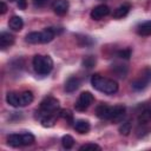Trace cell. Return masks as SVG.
I'll list each match as a JSON object with an SVG mask.
<instances>
[{"label": "cell", "instance_id": "cell-28", "mask_svg": "<svg viewBox=\"0 0 151 151\" xmlns=\"http://www.w3.org/2000/svg\"><path fill=\"white\" fill-rule=\"evenodd\" d=\"M96 65V58L93 55H88L86 57L84 60H83V66L84 67H87V68H91Z\"/></svg>", "mask_w": 151, "mask_h": 151}, {"label": "cell", "instance_id": "cell-15", "mask_svg": "<svg viewBox=\"0 0 151 151\" xmlns=\"http://www.w3.org/2000/svg\"><path fill=\"white\" fill-rule=\"evenodd\" d=\"M91 129V125L87 120H83V119H79L77 122H74V130L79 133H87Z\"/></svg>", "mask_w": 151, "mask_h": 151}, {"label": "cell", "instance_id": "cell-13", "mask_svg": "<svg viewBox=\"0 0 151 151\" xmlns=\"http://www.w3.org/2000/svg\"><path fill=\"white\" fill-rule=\"evenodd\" d=\"M137 33L142 37L151 35V20L144 21L137 26Z\"/></svg>", "mask_w": 151, "mask_h": 151}, {"label": "cell", "instance_id": "cell-8", "mask_svg": "<svg viewBox=\"0 0 151 151\" xmlns=\"http://www.w3.org/2000/svg\"><path fill=\"white\" fill-rule=\"evenodd\" d=\"M68 1L67 0H54L52 4V9L58 15H64L68 11Z\"/></svg>", "mask_w": 151, "mask_h": 151}, {"label": "cell", "instance_id": "cell-34", "mask_svg": "<svg viewBox=\"0 0 151 151\" xmlns=\"http://www.w3.org/2000/svg\"><path fill=\"white\" fill-rule=\"evenodd\" d=\"M9 1H15V0H9Z\"/></svg>", "mask_w": 151, "mask_h": 151}, {"label": "cell", "instance_id": "cell-24", "mask_svg": "<svg viewBox=\"0 0 151 151\" xmlns=\"http://www.w3.org/2000/svg\"><path fill=\"white\" fill-rule=\"evenodd\" d=\"M22 136V145L24 146H27V145H32L34 142H35V138L32 133L29 132H25V133H21Z\"/></svg>", "mask_w": 151, "mask_h": 151}, {"label": "cell", "instance_id": "cell-31", "mask_svg": "<svg viewBox=\"0 0 151 151\" xmlns=\"http://www.w3.org/2000/svg\"><path fill=\"white\" fill-rule=\"evenodd\" d=\"M46 4V0H33V5L35 7H42Z\"/></svg>", "mask_w": 151, "mask_h": 151}, {"label": "cell", "instance_id": "cell-33", "mask_svg": "<svg viewBox=\"0 0 151 151\" xmlns=\"http://www.w3.org/2000/svg\"><path fill=\"white\" fill-rule=\"evenodd\" d=\"M6 11H7V6H6V4H5L4 1H1V2H0V13H1V14H5Z\"/></svg>", "mask_w": 151, "mask_h": 151}, {"label": "cell", "instance_id": "cell-2", "mask_svg": "<svg viewBox=\"0 0 151 151\" xmlns=\"http://www.w3.org/2000/svg\"><path fill=\"white\" fill-rule=\"evenodd\" d=\"M33 68L38 74L45 76L48 74L53 68V60L50 55L37 54L33 58Z\"/></svg>", "mask_w": 151, "mask_h": 151}, {"label": "cell", "instance_id": "cell-1", "mask_svg": "<svg viewBox=\"0 0 151 151\" xmlns=\"http://www.w3.org/2000/svg\"><path fill=\"white\" fill-rule=\"evenodd\" d=\"M91 85L97 91H100L105 94H113L118 91V84L113 79L104 78L100 74H93L91 77Z\"/></svg>", "mask_w": 151, "mask_h": 151}, {"label": "cell", "instance_id": "cell-19", "mask_svg": "<svg viewBox=\"0 0 151 151\" xmlns=\"http://www.w3.org/2000/svg\"><path fill=\"white\" fill-rule=\"evenodd\" d=\"M19 94L18 92H8L6 94V101L13 106V107H19L20 106V101H19Z\"/></svg>", "mask_w": 151, "mask_h": 151}, {"label": "cell", "instance_id": "cell-14", "mask_svg": "<svg viewBox=\"0 0 151 151\" xmlns=\"http://www.w3.org/2000/svg\"><path fill=\"white\" fill-rule=\"evenodd\" d=\"M55 35V29L52 27H46L44 31H41V44H47L53 40Z\"/></svg>", "mask_w": 151, "mask_h": 151}, {"label": "cell", "instance_id": "cell-30", "mask_svg": "<svg viewBox=\"0 0 151 151\" xmlns=\"http://www.w3.org/2000/svg\"><path fill=\"white\" fill-rule=\"evenodd\" d=\"M118 57L119 58H123V59H129L131 57V50L130 48H126V50H122V51H118Z\"/></svg>", "mask_w": 151, "mask_h": 151}, {"label": "cell", "instance_id": "cell-29", "mask_svg": "<svg viewBox=\"0 0 151 151\" xmlns=\"http://www.w3.org/2000/svg\"><path fill=\"white\" fill-rule=\"evenodd\" d=\"M80 151H84V150H101V147L94 143H87V144H84L79 147Z\"/></svg>", "mask_w": 151, "mask_h": 151}, {"label": "cell", "instance_id": "cell-7", "mask_svg": "<svg viewBox=\"0 0 151 151\" xmlns=\"http://www.w3.org/2000/svg\"><path fill=\"white\" fill-rule=\"evenodd\" d=\"M112 110H113V106H109L106 104H100L96 107V114L99 119H105V120H111V117H112Z\"/></svg>", "mask_w": 151, "mask_h": 151}, {"label": "cell", "instance_id": "cell-4", "mask_svg": "<svg viewBox=\"0 0 151 151\" xmlns=\"http://www.w3.org/2000/svg\"><path fill=\"white\" fill-rule=\"evenodd\" d=\"M58 109H59V101H58V99H55L53 97H46L40 103L39 112H40L41 116H45V114H55Z\"/></svg>", "mask_w": 151, "mask_h": 151}, {"label": "cell", "instance_id": "cell-5", "mask_svg": "<svg viewBox=\"0 0 151 151\" xmlns=\"http://www.w3.org/2000/svg\"><path fill=\"white\" fill-rule=\"evenodd\" d=\"M93 100H94V97H93V94L91 92H87V91L83 92V93H80L78 100L76 101L74 107L78 111H85L93 103Z\"/></svg>", "mask_w": 151, "mask_h": 151}, {"label": "cell", "instance_id": "cell-17", "mask_svg": "<svg viewBox=\"0 0 151 151\" xmlns=\"http://www.w3.org/2000/svg\"><path fill=\"white\" fill-rule=\"evenodd\" d=\"M7 143L13 147L22 146V136L19 133H12L7 137Z\"/></svg>", "mask_w": 151, "mask_h": 151}, {"label": "cell", "instance_id": "cell-12", "mask_svg": "<svg viewBox=\"0 0 151 151\" xmlns=\"http://www.w3.org/2000/svg\"><path fill=\"white\" fill-rule=\"evenodd\" d=\"M130 4H123L120 5L119 7H117L114 9V12L112 13V17L116 18V19H120V18H124L125 15H127V13L130 12Z\"/></svg>", "mask_w": 151, "mask_h": 151}, {"label": "cell", "instance_id": "cell-27", "mask_svg": "<svg viewBox=\"0 0 151 151\" xmlns=\"http://www.w3.org/2000/svg\"><path fill=\"white\" fill-rule=\"evenodd\" d=\"M113 71H114V73H116L119 78H124V77L126 76L127 68H126V66H124V65H117L116 67H113Z\"/></svg>", "mask_w": 151, "mask_h": 151}, {"label": "cell", "instance_id": "cell-25", "mask_svg": "<svg viewBox=\"0 0 151 151\" xmlns=\"http://www.w3.org/2000/svg\"><path fill=\"white\" fill-rule=\"evenodd\" d=\"M59 117L65 119L68 123H73V113L70 110H60L59 111Z\"/></svg>", "mask_w": 151, "mask_h": 151}, {"label": "cell", "instance_id": "cell-20", "mask_svg": "<svg viewBox=\"0 0 151 151\" xmlns=\"http://www.w3.org/2000/svg\"><path fill=\"white\" fill-rule=\"evenodd\" d=\"M57 120V113L55 114H45V116H41L40 118V122H41V125L44 127H51L54 125Z\"/></svg>", "mask_w": 151, "mask_h": 151}, {"label": "cell", "instance_id": "cell-26", "mask_svg": "<svg viewBox=\"0 0 151 151\" xmlns=\"http://www.w3.org/2000/svg\"><path fill=\"white\" fill-rule=\"evenodd\" d=\"M119 132L123 136H129L131 132V123L130 122H124L120 126H119Z\"/></svg>", "mask_w": 151, "mask_h": 151}, {"label": "cell", "instance_id": "cell-23", "mask_svg": "<svg viewBox=\"0 0 151 151\" xmlns=\"http://www.w3.org/2000/svg\"><path fill=\"white\" fill-rule=\"evenodd\" d=\"M61 145L64 149H71L73 145H74V139L72 136L70 134H65L63 138H61Z\"/></svg>", "mask_w": 151, "mask_h": 151}, {"label": "cell", "instance_id": "cell-10", "mask_svg": "<svg viewBox=\"0 0 151 151\" xmlns=\"http://www.w3.org/2000/svg\"><path fill=\"white\" fill-rule=\"evenodd\" d=\"M14 44V35L8 32H1L0 33V47L4 50L6 47H9Z\"/></svg>", "mask_w": 151, "mask_h": 151}, {"label": "cell", "instance_id": "cell-32", "mask_svg": "<svg viewBox=\"0 0 151 151\" xmlns=\"http://www.w3.org/2000/svg\"><path fill=\"white\" fill-rule=\"evenodd\" d=\"M26 6H27L26 0H18V7H19L20 9H25Z\"/></svg>", "mask_w": 151, "mask_h": 151}, {"label": "cell", "instance_id": "cell-16", "mask_svg": "<svg viewBox=\"0 0 151 151\" xmlns=\"http://www.w3.org/2000/svg\"><path fill=\"white\" fill-rule=\"evenodd\" d=\"M34 97H33V93L31 91H24L19 94V101H20V106H26V105H29L32 101H33Z\"/></svg>", "mask_w": 151, "mask_h": 151}, {"label": "cell", "instance_id": "cell-9", "mask_svg": "<svg viewBox=\"0 0 151 151\" xmlns=\"http://www.w3.org/2000/svg\"><path fill=\"white\" fill-rule=\"evenodd\" d=\"M125 111H126V109H125L124 105H116V106H113L111 120L113 123H122L123 119H124V116H125Z\"/></svg>", "mask_w": 151, "mask_h": 151}, {"label": "cell", "instance_id": "cell-11", "mask_svg": "<svg viewBox=\"0 0 151 151\" xmlns=\"http://www.w3.org/2000/svg\"><path fill=\"white\" fill-rule=\"evenodd\" d=\"M79 86H80L79 78H77V77H70L66 80V83H65V91L68 92V93H71V92H74Z\"/></svg>", "mask_w": 151, "mask_h": 151}, {"label": "cell", "instance_id": "cell-21", "mask_svg": "<svg viewBox=\"0 0 151 151\" xmlns=\"http://www.w3.org/2000/svg\"><path fill=\"white\" fill-rule=\"evenodd\" d=\"M25 40L29 44H41V32H31L26 35Z\"/></svg>", "mask_w": 151, "mask_h": 151}, {"label": "cell", "instance_id": "cell-6", "mask_svg": "<svg viewBox=\"0 0 151 151\" xmlns=\"http://www.w3.org/2000/svg\"><path fill=\"white\" fill-rule=\"evenodd\" d=\"M110 14V7L107 6V5H104V4H101V5H98V6H96L92 11H91V18L93 19V20H100V19H103L104 17H106V15H109Z\"/></svg>", "mask_w": 151, "mask_h": 151}, {"label": "cell", "instance_id": "cell-3", "mask_svg": "<svg viewBox=\"0 0 151 151\" xmlns=\"http://www.w3.org/2000/svg\"><path fill=\"white\" fill-rule=\"evenodd\" d=\"M151 83V67H145L140 74L132 81V88L134 91L144 90Z\"/></svg>", "mask_w": 151, "mask_h": 151}, {"label": "cell", "instance_id": "cell-22", "mask_svg": "<svg viewBox=\"0 0 151 151\" xmlns=\"http://www.w3.org/2000/svg\"><path fill=\"white\" fill-rule=\"evenodd\" d=\"M150 122H151V110L150 109H145L138 116V123L140 125H144V124H147Z\"/></svg>", "mask_w": 151, "mask_h": 151}, {"label": "cell", "instance_id": "cell-18", "mask_svg": "<svg viewBox=\"0 0 151 151\" xmlns=\"http://www.w3.org/2000/svg\"><path fill=\"white\" fill-rule=\"evenodd\" d=\"M8 26L9 28H12L13 31H20L24 26V21L18 15H13L9 20H8Z\"/></svg>", "mask_w": 151, "mask_h": 151}]
</instances>
